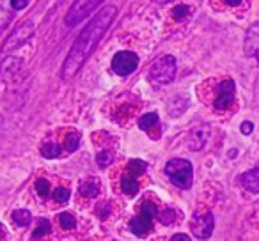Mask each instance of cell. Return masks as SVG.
Returning a JSON list of instances; mask_svg holds the SVG:
<instances>
[{
  "label": "cell",
  "instance_id": "8",
  "mask_svg": "<svg viewBox=\"0 0 259 241\" xmlns=\"http://www.w3.org/2000/svg\"><path fill=\"white\" fill-rule=\"evenodd\" d=\"M190 229L195 237H199V239H208L213 234V229H215V218H213V215L209 211L195 213V215L192 216Z\"/></svg>",
  "mask_w": 259,
  "mask_h": 241
},
{
  "label": "cell",
  "instance_id": "23",
  "mask_svg": "<svg viewBox=\"0 0 259 241\" xmlns=\"http://www.w3.org/2000/svg\"><path fill=\"white\" fill-rule=\"evenodd\" d=\"M96 162H98V165L105 169V167H108L112 162H114V155H112L110 151H101L96 155Z\"/></svg>",
  "mask_w": 259,
  "mask_h": 241
},
{
  "label": "cell",
  "instance_id": "7",
  "mask_svg": "<svg viewBox=\"0 0 259 241\" xmlns=\"http://www.w3.org/2000/svg\"><path fill=\"white\" fill-rule=\"evenodd\" d=\"M32 34H34V23L30 22V20L20 23V25L13 30L11 36L6 39V44H4V48H2V54H8V52H11V50H15V48H20L22 44H25L27 41L32 37Z\"/></svg>",
  "mask_w": 259,
  "mask_h": 241
},
{
  "label": "cell",
  "instance_id": "20",
  "mask_svg": "<svg viewBox=\"0 0 259 241\" xmlns=\"http://www.w3.org/2000/svg\"><path fill=\"white\" fill-rule=\"evenodd\" d=\"M59 223H61V227L66 230H73L76 227L75 216L69 215V213H61V215H59Z\"/></svg>",
  "mask_w": 259,
  "mask_h": 241
},
{
  "label": "cell",
  "instance_id": "19",
  "mask_svg": "<svg viewBox=\"0 0 259 241\" xmlns=\"http://www.w3.org/2000/svg\"><path fill=\"white\" fill-rule=\"evenodd\" d=\"M78 146H80V133L78 131H71V133L66 137V151L68 153L76 151Z\"/></svg>",
  "mask_w": 259,
  "mask_h": 241
},
{
  "label": "cell",
  "instance_id": "22",
  "mask_svg": "<svg viewBox=\"0 0 259 241\" xmlns=\"http://www.w3.org/2000/svg\"><path fill=\"white\" fill-rule=\"evenodd\" d=\"M188 15H190V8H188V6H185V4H178L176 8L172 9V16H174V20H176V22L185 20Z\"/></svg>",
  "mask_w": 259,
  "mask_h": 241
},
{
  "label": "cell",
  "instance_id": "30",
  "mask_svg": "<svg viewBox=\"0 0 259 241\" xmlns=\"http://www.w3.org/2000/svg\"><path fill=\"white\" fill-rule=\"evenodd\" d=\"M226 2H227L229 6H240L241 2H243V0H226Z\"/></svg>",
  "mask_w": 259,
  "mask_h": 241
},
{
  "label": "cell",
  "instance_id": "1",
  "mask_svg": "<svg viewBox=\"0 0 259 241\" xmlns=\"http://www.w3.org/2000/svg\"><path fill=\"white\" fill-rule=\"evenodd\" d=\"M115 15H117V8L108 4V6H105L103 9H100L98 15L87 23L83 32L80 34L75 43H73L64 64H62V78L69 80L80 71V68L85 64L89 55L93 54L94 48H96L98 43L101 41V37H103L105 32L108 30L110 23L114 22Z\"/></svg>",
  "mask_w": 259,
  "mask_h": 241
},
{
  "label": "cell",
  "instance_id": "6",
  "mask_svg": "<svg viewBox=\"0 0 259 241\" xmlns=\"http://www.w3.org/2000/svg\"><path fill=\"white\" fill-rule=\"evenodd\" d=\"M139 55L130 50H121L112 59V71L119 76H128L137 69Z\"/></svg>",
  "mask_w": 259,
  "mask_h": 241
},
{
  "label": "cell",
  "instance_id": "2",
  "mask_svg": "<svg viewBox=\"0 0 259 241\" xmlns=\"http://www.w3.org/2000/svg\"><path fill=\"white\" fill-rule=\"evenodd\" d=\"M137 209H139L137 215L130 222V230H132L135 236L144 237L153 230V220L158 215V208H156L155 202L146 201V202H142Z\"/></svg>",
  "mask_w": 259,
  "mask_h": 241
},
{
  "label": "cell",
  "instance_id": "4",
  "mask_svg": "<svg viewBox=\"0 0 259 241\" xmlns=\"http://www.w3.org/2000/svg\"><path fill=\"white\" fill-rule=\"evenodd\" d=\"M149 82L156 85H167L176 76V59L172 55H162L149 68Z\"/></svg>",
  "mask_w": 259,
  "mask_h": 241
},
{
  "label": "cell",
  "instance_id": "17",
  "mask_svg": "<svg viewBox=\"0 0 259 241\" xmlns=\"http://www.w3.org/2000/svg\"><path fill=\"white\" fill-rule=\"evenodd\" d=\"M146 169H148V163L146 162H142V160H130V163H128V172H132V174H135V176H141V174H144L146 172Z\"/></svg>",
  "mask_w": 259,
  "mask_h": 241
},
{
  "label": "cell",
  "instance_id": "15",
  "mask_svg": "<svg viewBox=\"0 0 259 241\" xmlns=\"http://www.w3.org/2000/svg\"><path fill=\"white\" fill-rule=\"evenodd\" d=\"M13 222L16 223V225L20 227H27L30 223V220H32V215H30L29 209H15L11 215Z\"/></svg>",
  "mask_w": 259,
  "mask_h": 241
},
{
  "label": "cell",
  "instance_id": "13",
  "mask_svg": "<svg viewBox=\"0 0 259 241\" xmlns=\"http://www.w3.org/2000/svg\"><path fill=\"white\" fill-rule=\"evenodd\" d=\"M158 123H160L158 114L149 112V114H144L141 119H139V128H141L142 131H146V133H151L153 128L158 126Z\"/></svg>",
  "mask_w": 259,
  "mask_h": 241
},
{
  "label": "cell",
  "instance_id": "10",
  "mask_svg": "<svg viewBox=\"0 0 259 241\" xmlns=\"http://www.w3.org/2000/svg\"><path fill=\"white\" fill-rule=\"evenodd\" d=\"M245 54L255 57V61L259 62V22L248 27L247 36H245Z\"/></svg>",
  "mask_w": 259,
  "mask_h": 241
},
{
  "label": "cell",
  "instance_id": "28",
  "mask_svg": "<svg viewBox=\"0 0 259 241\" xmlns=\"http://www.w3.org/2000/svg\"><path fill=\"white\" fill-rule=\"evenodd\" d=\"M252 130H254V124L248 123V121H245V123L241 124V133H243V135H250Z\"/></svg>",
  "mask_w": 259,
  "mask_h": 241
},
{
  "label": "cell",
  "instance_id": "24",
  "mask_svg": "<svg viewBox=\"0 0 259 241\" xmlns=\"http://www.w3.org/2000/svg\"><path fill=\"white\" fill-rule=\"evenodd\" d=\"M52 197H54L55 202H61V204H64V202L69 201V190L68 188H55L54 194H52Z\"/></svg>",
  "mask_w": 259,
  "mask_h": 241
},
{
  "label": "cell",
  "instance_id": "18",
  "mask_svg": "<svg viewBox=\"0 0 259 241\" xmlns=\"http://www.w3.org/2000/svg\"><path fill=\"white\" fill-rule=\"evenodd\" d=\"M156 218H158L160 222L163 223V225H172L174 220H176V213H174V209L165 208V209H162V211H158Z\"/></svg>",
  "mask_w": 259,
  "mask_h": 241
},
{
  "label": "cell",
  "instance_id": "29",
  "mask_svg": "<svg viewBox=\"0 0 259 241\" xmlns=\"http://www.w3.org/2000/svg\"><path fill=\"white\" fill-rule=\"evenodd\" d=\"M170 241H190V237H188L187 234H174Z\"/></svg>",
  "mask_w": 259,
  "mask_h": 241
},
{
  "label": "cell",
  "instance_id": "25",
  "mask_svg": "<svg viewBox=\"0 0 259 241\" xmlns=\"http://www.w3.org/2000/svg\"><path fill=\"white\" fill-rule=\"evenodd\" d=\"M36 191L39 194V197H48L50 195V184H48V181L39 177L36 181Z\"/></svg>",
  "mask_w": 259,
  "mask_h": 241
},
{
  "label": "cell",
  "instance_id": "5",
  "mask_svg": "<svg viewBox=\"0 0 259 241\" xmlns=\"http://www.w3.org/2000/svg\"><path fill=\"white\" fill-rule=\"evenodd\" d=\"M101 2H103V0H75L73 6L69 8L68 16H66V25L76 27L80 22H83V18H87Z\"/></svg>",
  "mask_w": 259,
  "mask_h": 241
},
{
  "label": "cell",
  "instance_id": "9",
  "mask_svg": "<svg viewBox=\"0 0 259 241\" xmlns=\"http://www.w3.org/2000/svg\"><path fill=\"white\" fill-rule=\"evenodd\" d=\"M234 92H236V85L233 80H224L217 87V96H215V108L217 110H226L233 105Z\"/></svg>",
  "mask_w": 259,
  "mask_h": 241
},
{
  "label": "cell",
  "instance_id": "32",
  "mask_svg": "<svg viewBox=\"0 0 259 241\" xmlns=\"http://www.w3.org/2000/svg\"><path fill=\"white\" fill-rule=\"evenodd\" d=\"M2 234H4V229H2V225H0V236H2Z\"/></svg>",
  "mask_w": 259,
  "mask_h": 241
},
{
  "label": "cell",
  "instance_id": "12",
  "mask_svg": "<svg viewBox=\"0 0 259 241\" xmlns=\"http://www.w3.org/2000/svg\"><path fill=\"white\" fill-rule=\"evenodd\" d=\"M121 190L122 194H126L128 197H135L139 194V181L137 176L126 170L124 176L121 177Z\"/></svg>",
  "mask_w": 259,
  "mask_h": 241
},
{
  "label": "cell",
  "instance_id": "27",
  "mask_svg": "<svg viewBox=\"0 0 259 241\" xmlns=\"http://www.w3.org/2000/svg\"><path fill=\"white\" fill-rule=\"evenodd\" d=\"M27 4H29V0H11V8L16 9V11L27 8Z\"/></svg>",
  "mask_w": 259,
  "mask_h": 241
},
{
  "label": "cell",
  "instance_id": "21",
  "mask_svg": "<svg viewBox=\"0 0 259 241\" xmlns=\"http://www.w3.org/2000/svg\"><path fill=\"white\" fill-rule=\"evenodd\" d=\"M50 222H48V220H39V225H37V229L34 230V234H32V237L34 239H41V237H45L47 236L48 232H50Z\"/></svg>",
  "mask_w": 259,
  "mask_h": 241
},
{
  "label": "cell",
  "instance_id": "11",
  "mask_svg": "<svg viewBox=\"0 0 259 241\" xmlns=\"http://www.w3.org/2000/svg\"><path fill=\"white\" fill-rule=\"evenodd\" d=\"M240 183L245 190L252 191V194H259V167L257 169H252L248 172L241 174Z\"/></svg>",
  "mask_w": 259,
  "mask_h": 241
},
{
  "label": "cell",
  "instance_id": "31",
  "mask_svg": "<svg viewBox=\"0 0 259 241\" xmlns=\"http://www.w3.org/2000/svg\"><path fill=\"white\" fill-rule=\"evenodd\" d=\"M160 4H167V2H174V0H158Z\"/></svg>",
  "mask_w": 259,
  "mask_h": 241
},
{
  "label": "cell",
  "instance_id": "3",
  "mask_svg": "<svg viewBox=\"0 0 259 241\" xmlns=\"http://www.w3.org/2000/svg\"><path fill=\"white\" fill-rule=\"evenodd\" d=\"M165 174L169 176V179L172 181V184H176L181 190H188V188L192 186V181H194L192 163L183 158L169 160L165 165Z\"/></svg>",
  "mask_w": 259,
  "mask_h": 241
},
{
  "label": "cell",
  "instance_id": "16",
  "mask_svg": "<svg viewBox=\"0 0 259 241\" xmlns=\"http://www.w3.org/2000/svg\"><path fill=\"white\" fill-rule=\"evenodd\" d=\"M41 155H43L45 158H57V156L61 155V146L55 144V142H47V144H43V148H41Z\"/></svg>",
  "mask_w": 259,
  "mask_h": 241
},
{
  "label": "cell",
  "instance_id": "14",
  "mask_svg": "<svg viewBox=\"0 0 259 241\" xmlns=\"http://www.w3.org/2000/svg\"><path fill=\"white\" fill-rule=\"evenodd\" d=\"M80 194L85 197H96L100 194V181L96 179H87L80 184Z\"/></svg>",
  "mask_w": 259,
  "mask_h": 241
},
{
  "label": "cell",
  "instance_id": "26",
  "mask_svg": "<svg viewBox=\"0 0 259 241\" xmlns=\"http://www.w3.org/2000/svg\"><path fill=\"white\" fill-rule=\"evenodd\" d=\"M110 211H112V208H110V204H108V202H101V204L96 206V215L100 216L101 220L107 218V216L110 215Z\"/></svg>",
  "mask_w": 259,
  "mask_h": 241
}]
</instances>
